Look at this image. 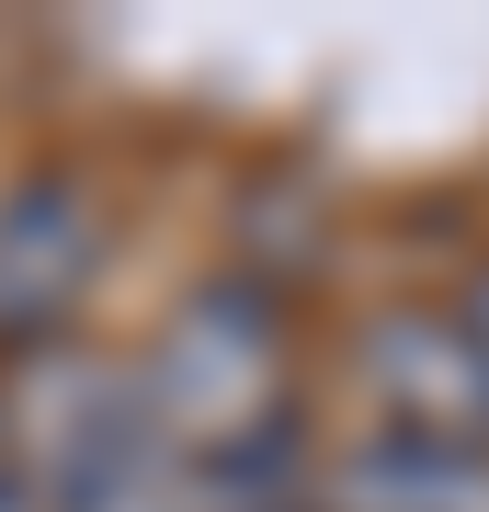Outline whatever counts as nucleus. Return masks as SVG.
<instances>
[{
    "mask_svg": "<svg viewBox=\"0 0 489 512\" xmlns=\"http://www.w3.org/2000/svg\"><path fill=\"white\" fill-rule=\"evenodd\" d=\"M308 490H319V478H308V421H296V399L273 421H251V433L205 444V467H194V501L205 512H285Z\"/></svg>",
    "mask_w": 489,
    "mask_h": 512,
    "instance_id": "39448f33",
    "label": "nucleus"
},
{
    "mask_svg": "<svg viewBox=\"0 0 489 512\" xmlns=\"http://www.w3.org/2000/svg\"><path fill=\"white\" fill-rule=\"evenodd\" d=\"M353 365L376 376L387 421H410V433H433V444L489 456V365H478V342H467L444 308H387V319H364Z\"/></svg>",
    "mask_w": 489,
    "mask_h": 512,
    "instance_id": "7ed1b4c3",
    "label": "nucleus"
},
{
    "mask_svg": "<svg viewBox=\"0 0 489 512\" xmlns=\"http://www.w3.org/2000/svg\"><path fill=\"white\" fill-rule=\"evenodd\" d=\"M137 399L160 421V444H228V433H251V421H273L285 410V296L262 274L194 285L171 308L160 353H148Z\"/></svg>",
    "mask_w": 489,
    "mask_h": 512,
    "instance_id": "f257e3e1",
    "label": "nucleus"
},
{
    "mask_svg": "<svg viewBox=\"0 0 489 512\" xmlns=\"http://www.w3.org/2000/svg\"><path fill=\"white\" fill-rule=\"evenodd\" d=\"M319 501L330 512H489V456L387 421V433H364L342 467H319Z\"/></svg>",
    "mask_w": 489,
    "mask_h": 512,
    "instance_id": "20e7f679",
    "label": "nucleus"
},
{
    "mask_svg": "<svg viewBox=\"0 0 489 512\" xmlns=\"http://www.w3.org/2000/svg\"><path fill=\"white\" fill-rule=\"evenodd\" d=\"M0 478H12V399H0Z\"/></svg>",
    "mask_w": 489,
    "mask_h": 512,
    "instance_id": "0eeeda50",
    "label": "nucleus"
},
{
    "mask_svg": "<svg viewBox=\"0 0 489 512\" xmlns=\"http://www.w3.org/2000/svg\"><path fill=\"white\" fill-rule=\"evenodd\" d=\"M0 512H35V501H23V478H0Z\"/></svg>",
    "mask_w": 489,
    "mask_h": 512,
    "instance_id": "6e6552de",
    "label": "nucleus"
},
{
    "mask_svg": "<svg viewBox=\"0 0 489 512\" xmlns=\"http://www.w3.org/2000/svg\"><path fill=\"white\" fill-rule=\"evenodd\" d=\"M455 330H467V342H478V365H489V262L467 274V308H455Z\"/></svg>",
    "mask_w": 489,
    "mask_h": 512,
    "instance_id": "423d86ee",
    "label": "nucleus"
},
{
    "mask_svg": "<svg viewBox=\"0 0 489 512\" xmlns=\"http://www.w3.org/2000/svg\"><path fill=\"white\" fill-rule=\"evenodd\" d=\"M103 262V194L80 171H23L0 194V342H46Z\"/></svg>",
    "mask_w": 489,
    "mask_h": 512,
    "instance_id": "f03ea898",
    "label": "nucleus"
}]
</instances>
